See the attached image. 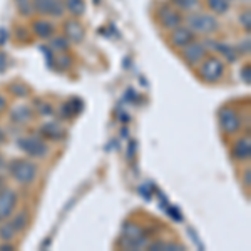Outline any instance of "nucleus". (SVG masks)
Listing matches in <instances>:
<instances>
[{
	"label": "nucleus",
	"instance_id": "c756f323",
	"mask_svg": "<svg viewBox=\"0 0 251 251\" xmlns=\"http://www.w3.org/2000/svg\"><path fill=\"white\" fill-rule=\"evenodd\" d=\"M71 62H72V59L69 57V55H62V57L57 59V67L64 71V69H67L69 66H71Z\"/></svg>",
	"mask_w": 251,
	"mask_h": 251
},
{
	"label": "nucleus",
	"instance_id": "f03ea898",
	"mask_svg": "<svg viewBox=\"0 0 251 251\" xmlns=\"http://www.w3.org/2000/svg\"><path fill=\"white\" fill-rule=\"evenodd\" d=\"M189 29L193 32H200V34H213L218 30L220 24L214 15L204 14V12H191V15H188L186 19Z\"/></svg>",
	"mask_w": 251,
	"mask_h": 251
},
{
	"label": "nucleus",
	"instance_id": "de8ad7c7",
	"mask_svg": "<svg viewBox=\"0 0 251 251\" xmlns=\"http://www.w3.org/2000/svg\"><path fill=\"white\" fill-rule=\"evenodd\" d=\"M121 121H126V123H127V121H129L127 114H121Z\"/></svg>",
	"mask_w": 251,
	"mask_h": 251
},
{
	"label": "nucleus",
	"instance_id": "bb28decb",
	"mask_svg": "<svg viewBox=\"0 0 251 251\" xmlns=\"http://www.w3.org/2000/svg\"><path fill=\"white\" fill-rule=\"evenodd\" d=\"M250 49H251V40H250V37H246L240 42V46H238L236 50H238V54H250Z\"/></svg>",
	"mask_w": 251,
	"mask_h": 251
},
{
	"label": "nucleus",
	"instance_id": "9d476101",
	"mask_svg": "<svg viewBox=\"0 0 251 251\" xmlns=\"http://www.w3.org/2000/svg\"><path fill=\"white\" fill-rule=\"evenodd\" d=\"M194 40V32L189 27H176L171 32V46L183 49L184 46H188L189 42Z\"/></svg>",
	"mask_w": 251,
	"mask_h": 251
},
{
	"label": "nucleus",
	"instance_id": "a18cd8bd",
	"mask_svg": "<svg viewBox=\"0 0 251 251\" xmlns=\"http://www.w3.org/2000/svg\"><path fill=\"white\" fill-rule=\"evenodd\" d=\"M2 62H5V55L0 54V72H3V69H5V66H2Z\"/></svg>",
	"mask_w": 251,
	"mask_h": 251
},
{
	"label": "nucleus",
	"instance_id": "72a5a7b5",
	"mask_svg": "<svg viewBox=\"0 0 251 251\" xmlns=\"http://www.w3.org/2000/svg\"><path fill=\"white\" fill-rule=\"evenodd\" d=\"M39 112H40L42 116H50V114H52V107L49 106L47 102H44L42 106L39 107Z\"/></svg>",
	"mask_w": 251,
	"mask_h": 251
},
{
	"label": "nucleus",
	"instance_id": "423d86ee",
	"mask_svg": "<svg viewBox=\"0 0 251 251\" xmlns=\"http://www.w3.org/2000/svg\"><path fill=\"white\" fill-rule=\"evenodd\" d=\"M181 55H183L184 62L189 64V66H196V64H200L201 60H204L206 57V47L204 44L201 42H189L188 46L183 47V52H181Z\"/></svg>",
	"mask_w": 251,
	"mask_h": 251
},
{
	"label": "nucleus",
	"instance_id": "6e6552de",
	"mask_svg": "<svg viewBox=\"0 0 251 251\" xmlns=\"http://www.w3.org/2000/svg\"><path fill=\"white\" fill-rule=\"evenodd\" d=\"M15 204H17V193L14 189L7 188L3 193H0V220H7L14 214Z\"/></svg>",
	"mask_w": 251,
	"mask_h": 251
},
{
	"label": "nucleus",
	"instance_id": "6ab92c4d",
	"mask_svg": "<svg viewBox=\"0 0 251 251\" xmlns=\"http://www.w3.org/2000/svg\"><path fill=\"white\" fill-rule=\"evenodd\" d=\"M206 2H208V7L211 9L213 14H218V15L226 14L229 9L228 0H206Z\"/></svg>",
	"mask_w": 251,
	"mask_h": 251
},
{
	"label": "nucleus",
	"instance_id": "ea45409f",
	"mask_svg": "<svg viewBox=\"0 0 251 251\" xmlns=\"http://www.w3.org/2000/svg\"><path fill=\"white\" fill-rule=\"evenodd\" d=\"M15 34H19V39H20V40H27V37H25L27 32L24 30V29H17V30H15Z\"/></svg>",
	"mask_w": 251,
	"mask_h": 251
},
{
	"label": "nucleus",
	"instance_id": "20e7f679",
	"mask_svg": "<svg viewBox=\"0 0 251 251\" xmlns=\"http://www.w3.org/2000/svg\"><path fill=\"white\" fill-rule=\"evenodd\" d=\"M17 144L30 157H46L49 152L47 144L39 137H22V139H19Z\"/></svg>",
	"mask_w": 251,
	"mask_h": 251
},
{
	"label": "nucleus",
	"instance_id": "aec40b11",
	"mask_svg": "<svg viewBox=\"0 0 251 251\" xmlns=\"http://www.w3.org/2000/svg\"><path fill=\"white\" fill-rule=\"evenodd\" d=\"M15 236H17V231H15V228L12 226L10 221L0 225V240H2V241H12Z\"/></svg>",
	"mask_w": 251,
	"mask_h": 251
},
{
	"label": "nucleus",
	"instance_id": "e433bc0d",
	"mask_svg": "<svg viewBox=\"0 0 251 251\" xmlns=\"http://www.w3.org/2000/svg\"><path fill=\"white\" fill-rule=\"evenodd\" d=\"M40 49H42V52L46 54L49 67H52V54H50V50H49V47H40Z\"/></svg>",
	"mask_w": 251,
	"mask_h": 251
},
{
	"label": "nucleus",
	"instance_id": "a19ab883",
	"mask_svg": "<svg viewBox=\"0 0 251 251\" xmlns=\"http://www.w3.org/2000/svg\"><path fill=\"white\" fill-rule=\"evenodd\" d=\"M7 42V30H0V46Z\"/></svg>",
	"mask_w": 251,
	"mask_h": 251
},
{
	"label": "nucleus",
	"instance_id": "4be33fe9",
	"mask_svg": "<svg viewBox=\"0 0 251 251\" xmlns=\"http://www.w3.org/2000/svg\"><path fill=\"white\" fill-rule=\"evenodd\" d=\"M15 5H17L19 14L24 15V17H30L34 14V5H32L30 0H15Z\"/></svg>",
	"mask_w": 251,
	"mask_h": 251
},
{
	"label": "nucleus",
	"instance_id": "0eeeda50",
	"mask_svg": "<svg viewBox=\"0 0 251 251\" xmlns=\"http://www.w3.org/2000/svg\"><path fill=\"white\" fill-rule=\"evenodd\" d=\"M157 17H159V22L161 25L164 27V29H176V27L181 25V22H183V17H181V14L177 10L171 9V7H161L159 12H157Z\"/></svg>",
	"mask_w": 251,
	"mask_h": 251
},
{
	"label": "nucleus",
	"instance_id": "393cba45",
	"mask_svg": "<svg viewBox=\"0 0 251 251\" xmlns=\"http://www.w3.org/2000/svg\"><path fill=\"white\" fill-rule=\"evenodd\" d=\"M240 24H241L243 29H245L250 34V29H251V12L250 10H245L240 15Z\"/></svg>",
	"mask_w": 251,
	"mask_h": 251
},
{
	"label": "nucleus",
	"instance_id": "473e14b6",
	"mask_svg": "<svg viewBox=\"0 0 251 251\" xmlns=\"http://www.w3.org/2000/svg\"><path fill=\"white\" fill-rule=\"evenodd\" d=\"M60 116H62L64 119H69V117L74 116V114H72V111H71V107H69V102H66L62 107H60Z\"/></svg>",
	"mask_w": 251,
	"mask_h": 251
},
{
	"label": "nucleus",
	"instance_id": "1a4fd4ad",
	"mask_svg": "<svg viewBox=\"0 0 251 251\" xmlns=\"http://www.w3.org/2000/svg\"><path fill=\"white\" fill-rule=\"evenodd\" d=\"M64 35L74 44L82 42L84 37H86V30L80 25V22H77L75 19H71L67 22H64Z\"/></svg>",
	"mask_w": 251,
	"mask_h": 251
},
{
	"label": "nucleus",
	"instance_id": "ddd939ff",
	"mask_svg": "<svg viewBox=\"0 0 251 251\" xmlns=\"http://www.w3.org/2000/svg\"><path fill=\"white\" fill-rule=\"evenodd\" d=\"M40 134L46 137V139L60 141V139H64L66 132H64V129L60 127L57 123H47V124H44L42 127H40Z\"/></svg>",
	"mask_w": 251,
	"mask_h": 251
},
{
	"label": "nucleus",
	"instance_id": "9b49d317",
	"mask_svg": "<svg viewBox=\"0 0 251 251\" xmlns=\"http://www.w3.org/2000/svg\"><path fill=\"white\" fill-rule=\"evenodd\" d=\"M233 157L236 161H248L251 157V141L250 137H241L233 146Z\"/></svg>",
	"mask_w": 251,
	"mask_h": 251
},
{
	"label": "nucleus",
	"instance_id": "37998d69",
	"mask_svg": "<svg viewBox=\"0 0 251 251\" xmlns=\"http://www.w3.org/2000/svg\"><path fill=\"white\" fill-rule=\"evenodd\" d=\"M7 189V184H5V179H3V176H0V193H3Z\"/></svg>",
	"mask_w": 251,
	"mask_h": 251
},
{
	"label": "nucleus",
	"instance_id": "b1692460",
	"mask_svg": "<svg viewBox=\"0 0 251 251\" xmlns=\"http://www.w3.org/2000/svg\"><path fill=\"white\" fill-rule=\"evenodd\" d=\"M64 14H66V7H64V2H62V0H54V2H52L50 10H49V15L60 19Z\"/></svg>",
	"mask_w": 251,
	"mask_h": 251
},
{
	"label": "nucleus",
	"instance_id": "cd10ccee",
	"mask_svg": "<svg viewBox=\"0 0 251 251\" xmlns=\"http://www.w3.org/2000/svg\"><path fill=\"white\" fill-rule=\"evenodd\" d=\"M12 92H14L15 96H19V97L29 96V89H27L25 86H20V84H14V86H12Z\"/></svg>",
	"mask_w": 251,
	"mask_h": 251
},
{
	"label": "nucleus",
	"instance_id": "a878e982",
	"mask_svg": "<svg viewBox=\"0 0 251 251\" xmlns=\"http://www.w3.org/2000/svg\"><path fill=\"white\" fill-rule=\"evenodd\" d=\"M69 107H71V111H72V114L74 116H77L80 111H82V107H84V102L80 99H72V100H69Z\"/></svg>",
	"mask_w": 251,
	"mask_h": 251
},
{
	"label": "nucleus",
	"instance_id": "f257e3e1",
	"mask_svg": "<svg viewBox=\"0 0 251 251\" xmlns=\"http://www.w3.org/2000/svg\"><path fill=\"white\" fill-rule=\"evenodd\" d=\"M10 176L19 184H30L37 177V166L29 159H14L7 166Z\"/></svg>",
	"mask_w": 251,
	"mask_h": 251
},
{
	"label": "nucleus",
	"instance_id": "79ce46f5",
	"mask_svg": "<svg viewBox=\"0 0 251 251\" xmlns=\"http://www.w3.org/2000/svg\"><path fill=\"white\" fill-rule=\"evenodd\" d=\"M5 107H7V100H5V97L0 94V112H3V109Z\"/></svg>",
	"mask_w": 251,
	"mask_h": 251
},
{
	"label": "nucleus",
	"instance_id": "c9c22d12",
	"mask_svg": "<svg viewBox=\"0 0 251 251\" xmlns=\"http://www.w3.org/2000/svg\"><path fill=\"white\" fill-rule=\"evenodd\" d=\"M168 213L171 214V216L174 218V220H177V221L183 220V216H181V214H179V211H176V208H169V209H168Z\"/></svg>",
	"mask_w": 251,
	"mask_h": 251
},
{
	"label": "nucleus",
	"instance_id": "58836bf2",
	"mask_svg": "<svg viewBox=\"0 0 251 251\" xmlns=\"http://www.w3.org/2000/svg\"><path fill=\"white\" fill-rule=\"evenodd\" d=\"M14 246L10 245V241H3V245H0V251H12Z\"/></svg>",
	"mask_w": 251,
	"mask_h": 251
},
{
	"label": "nucleus",
	"instance_id": "2eb2a0df",
	"mask_svg": "<svg viewBox=\"0 0 251 251\" xmlns=\"http://www.w3.org/2000/svg\"><path fill=\"white\" fill-rule=\"evenodd\" d=\"M64 7L74 17H80L86 14V2L84 0H64Z\"/></svg>",
	"mask_w": 251,
	"mask_h": 251
},
{
	"label": "nucleus",
	"instance_id": "49530a36",
	"mask_svg": "<svg viewBox=\"0 0 251 251\" xmlns=\"http://www.w3.org/2000/svg\"><path fill=\"white\" fill-rule=\"evenodd\" d=\"M3 141H5V134H3V131L0 129V144H2Z\"/></svg>",
	"mask_w": 251,
	"mask_h": 251
},
{
	"label": "nucleus",
	"instance_id": "09e8293b",
	"mask_svg": "<svg viewBox=\"0 0 251 251\" xmlns=\"http://www.w3.org/2000/svg\"><path fill=\"white\" fill-rule=\"evenodd\" d=\"M243 2H250V0H243Z\"/></svg>",
	"mask_w": 251,
	"mask_h": 251
},
{
	"label": "nucleus",
	"instance_id": "c03bdc74",
	"mask_svg": "<svg viewBox=\"0 0 251 251\" xmlns=\"http://www.w3.org/2000/svg\"><path fill=\"white\" fill-rule=\"evenodd\" d=\"M5 168H7V164H5V161H3V157L0 156V176H2V173L5 171Z\"/></svg>",
	"mask_w": 251,
	"mask_h": 251
},
{
	"label": "nucleus",
	"instance_id": "39448f33",
	"mask_svg": "<svg viewBox=\"0 0 251 251\" xmlns=\"http://www.w3.org/2000/svg\"><path fill=\"white\" fill-rule=\"evenodd\" d=\"M220 126L225 134H236L241 129V119L233 109H221L220 111Z\"/></svg>",
	"mask_w": 251,
	"mask_h": 251
},
{
	"label": "nucleus",
	"instance_id": "f704fd0d",
	"mask_svg": "<svg viewBox=\"0 0 251 251\" xmlns=\"http://www.w3.org/2000/svg\"><path fill=\"white\" fill-rule=\"evenodd\" d=\"M243 183L248 186V188L251 186V169L250 168L245 169V174H243Z\"/></svg>",
	"mask_w": 251,
	"mask_h": 251
},
{
	"label": "nucleus",
	"instance_id": "7ed1b4c3",
	"mask_svg": "<svg viewBox=\"0 0 251 251\" xmlns=\"http://www.w3.org/2000/svg\"><path fill=\"white\" fill-rule=\"evenodd\" d=\"M223 74H225V62L218 57H208L200 69L201 79L209 84L218 82L223 77Z\"/></svg>",
	"mask_w": 251,
	"mask_h": 251
},
{
	"label": "nucleus",
	"instance_id": "c85d7f7f",
	"mask_svg": "<svg viewBox=\"0 0 251 251\" xmlns=\"http://www.w3.org/2000/svg\"><path fill=\"white\" fill-rule=\"evenodd\" d=\"M241 79H243V82H245L246 86H250V84H251V67H250V64H246V66L243 67Z\"/></svg>",
	"mask_w": 251,
	"mask_h": 251
},
{
	"label": "nucleus",
	"instance_id": "4468645a",
	"mask_svg": "<svg viewBox=\"0 0 251 251\" xmlns=\"http://www.w3.org/2000/svg\"><path fill=\"white\" fill-rule=\"evenodd\" d=\"M30 117H32V111L27 106H17V107L12 109V112H10V119L17 124L29 123Z\"/></svg>",
	"mask_w": 251,
	"mask_h": 251
},
{
	"label": "nucleus",
	"instance_id": "a211bd4d",
	"mask_svg": "<svg viewBox=\"0 0 251 251\" xmlns=\"http://www.w3.org/2000/svg\"><path fill=\"white\" fill-rule=\"evenodd\" d=\"M174 7L184 12H196L200 9V0H171Z\"/></svg>",
	"mask_w": 251,
	"mask_h": 251
},
{
	"label": "nucleus",
	"instance_id": "f8f14e48",
	"mask_svg": "<svg viewBox=\"0 0 251 251\" xmlns=\"http://www.w3.org/2000/svg\"><path fill=\"white\" fill-rule=\"evenodd\" d=\"M32 30H34V34L40 39H50L52 35H54V25H52V22H49L46 19L34 20Z\"/></svg>",
	"mask_w": 251,
	"mask_h": 251
},
{
	"label": "nucleus",
	"instance_id": "5701e85b",
	"mask_svg": "<svg viewBox=\"0 0 251 251\" xmlns=\"http://www.w3.org/2000/svg\"><path fill=\"white\" fill-rule=\"evenodd\" d=\"M54 0H32V5H34V12L42 15H49V10L52 7Z\"/></svg>",
	"mask_w": 251,
	"mask_h": 251
},
{
	"label": "nucleus",
	"instance_id": "2f4dec72",
	"mask_svg": "<svg viewBox=\"0 0 251 251\" xmlns=\"http://www.w3.org/2000/svg\"><path fill=\"white\" fill-rule=\"evenodd\" d=\"M184 246L183 245H177V243H166L164 251H183Z\"/></svg>",
	"mask_w": 251,
	"mask_h": 251
},
{
	"label": "nucleus",
	"instance_id": "f3484780",
	"mask_svg": "<svg viewBox=\"0 0 251 251\" xmlns=\"http://www.w3.org/2000/svg\"><path fill=\"white\" fill-rule=\"evenodd\" d=\"M10 223H12V226H14L17 233L24 231V229L27 228V225H29V213H27V211H19Z\"/></svg>",
	"mask_w": 251,
	"mask_h": 251
},
{
	"label": "nucleus",
	"instance_id": "4c0bfd02",
	"mask_svg": "<svg viewBox=\"0 0 251 251\" xmlns=\"http://www.w3.org/2000/svg\"><path fill=\"white\" fill-rule=\"evenodd\" d=\"M134 149H136V143H134V141H131V143H129V149H127V157H129V159H132V157H134Z\"/></svg>",
	"mask_w": 251,
	"mask_h": 251
},
{
	"label": "nucleus",
	"instance_id": "7c9ffc66",
	"mask_svg": "<svg viewBox=\"0 0 251 251\" xmlns=\"http://www.w3.org/2000/svg\"><path fill=\"white\" fill-rule=\"evenodd\" d=\"M164 246H166V243L159 240V241H152V243H149L148 248L151 250V251H164Z\"/></svg>",
	"mask_w": 251,
	"mask_h": 251
},
{
	"label": "nucleus",
	"instance_id": "dca6fc26",
	"mask_svg": "<svg viewBox=\"0 0 251 251\" xmlns=\"http://www.w3.org/2000/svg\"><path fill=\"white\" fill-rule=\"evenodd\" d=\"M214 47H216V50L220 52V54H223L226 57V60L228 62H236V59H238V50L234 47H231V46H226V44H214Z\"/></svg>",
	"mask_w": 251,
	"mask_h": 251
},
{
	"label": "nucleus",
	"instance_id": "412c9836",
	"mask_svg": "<svg viewBox=\"0 0 251 251\" xmlns=\"http://www.w3.org/2000/svg\"><path fill=\"white\" fill-rule=\"evenodd\" d=\"M50 49L52 50H59V52H67L69 49V39L66 35H57V37L50 39Z\"/></svg>",
	"mask_w": 251,
	"mask_h": 251
}]
</instances>
